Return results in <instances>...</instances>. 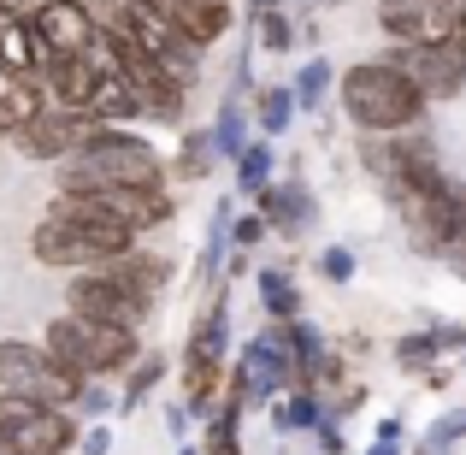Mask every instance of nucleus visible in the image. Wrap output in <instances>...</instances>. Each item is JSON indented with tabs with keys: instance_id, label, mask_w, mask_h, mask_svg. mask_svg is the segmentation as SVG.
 I'll list each match as a JSON object with an SVG mask.
<instances>
[{
	"instance_id": "1",
	"label": "nucleus",
	"mask_w": 466,
	"mask_h": 455,
	"mask_svg": "<svg viewBox=\"0 0 466 455\" xmlns=\"http://www.w3.org/2000/svg\"><path fill=\"white\" fill-rule=\"evenodd\" d=\"M337 107L360 137H401V130H420L431 101L420 95V83L396 66V59H354L337 78Z\"/></svg>"
},
{
	"instance_id": "2",
	"label": "nucleus",
	"mask_w": 466,
	"mask_h": 455,
	"mask_svg": "<svg viewBox=\"0 0 466 455\" xmlns=\"http://www.w3.org/2000/svg\"><path fill=\"white\" fill-rule=\"evenodd\" d=\"M59 190H159L166 160L130 125H95L77 154L59 160Z\"/></svg>"
},
{
	"instance_id": "3",
	"label": "nucleus",
	"mask_w": 466,
	"mask_h": 455,
	"mask_svg": "<svg viewBox=\"0 0 466 455\" xmlns=\"http://www.w3.org/2000/svg\"><path fill=\"white\" fill-rule=\"evenodd\" d=\"M142 331H125V326H101V319H83V314H59L47 319L42 343L54 349L59 367H71L77 378H113V373H130V361L142 355Z\"/></svg>"
},
{
	"instance_id": "4",
	"label": "nucleus",
	"mask_w": 466,
	"mask_h": 455,
	"mask_svg": "<svg viewBox=\"0 0 466 455\" xmlns=\"http://www.w3.org/2000/svg\"><path fill=\"white\" fill-rule=\"evenodd\" d=\"M83 385H89V378H77L71 367H59L47 343L0 337V390L30 397V402H47V408H77Z\"/></svg>"
},
{
	"instance_id": "5",
	"label": "nucleus",
	"mask_w": 466,
	"mask_h": 455,
	"mask_svg": "<svg viewBox=\"0 0 466 455\" xmlns=\"http://www.w3.org/2000/svg\"><path fill=\"white\" fill-rule=\"evenodd\" d=\"M130 243H137L130 231L77 225V219H54V213H42V225L30 231L35 266H54V273H89V266H106L113 254H125Z\"/></svg>"
},
{
	"instance_id": "6",
	"label": "nucleus",
	"mask_w": 466,
	"mask_h": 455,
	"mask_svg": "<svg viewBox=\"0 0 466 455\" xmlns=\"http://www.w3.org/2000/svg\"><path fill=\"white\" fill-rule=\"evenodd\" d=\"M390 207H396L401 231H408V249L425 254V261H443V249L455 243V231H461L466 183L443 178V183H431V190H401Z\"/></svg>"
},
{
	"instance_id": "7",
	"label": "nucleus",
	"mask_w": 466,
	"mask_h": 455,
	"mask_svg": "<svg viewBox=\"0 0 466 455\" xmlns=\"http://www.w3.org/2000/svg\"><path fill=\"white\" fill-rule=\"evenodd\" d=\"M77 414L0 390V455H66L77 444Z\"/></svg>"
},
{
	"instance_id": "8",
	"label": "nucleus",
	"mask_w": 466,
	"mask_h": 455,
	"mask_svg": "<svg viewBox=\"0 0 466 455\" xmlns=\"http://www.w3.org/2000/svg\"><path fill=\"white\" fill-rule=\"evenodd\" d=\"M113 30H125L130 42L142 47V54L159 59V66L171 71V78H183V83L201 78V54H207V47H201V42H189V36H183L177 24L166 18V12H154L148 0H125V6L113 12Z\"/></svg>"
},
{
	"instance_id": "9",
	"label": "nucleus",
	"mask_w": 466,
	"mask_h": 455,
	"mask_svg": "<svg viewBox=\"0 0 466 455\" xmlns=\"http://www.w3.org/2000/svg\"><path fill=\"white\" fill-rule=\"evenodd\" d=\"M66 307L83 319H101V326H125V331H142L154 314V302L142 290H130L125 278H113L106 266H89V273H71V290H66Z\"/></svg>"
},
{
	"instance_id": "10",
	"label": "nucleus",
	"mask_w": 466,
	"mask_h": 455,
	"mask_svg": "<svg viewBox=\"0 0 466 455\" xmlns=\"http://www.w3.org/2000/svg\"><path fill=\"white\" fill-rule=\"evenodd\" d=\"M384 59H396V66L420 83V95L431 107L466 95V42L461 36H449V42H390Z\"/></svg>"
},
{
	"instance_id": "11",
	"label": "nucleus",
	"mask_w": 466,
	"mask_h": 455,
	"mask_svg": "<svg viewBox=\"0 0 466 455\" xmlns=\"http://www.w3.org/2000/svg\"><path fill=\"white\" fill-rule=\"evenodd\" d=\"M106 30H113V24H106ZM113 59H118V78H125L130 89L142 95L148 119H159V125H183V101H189V83L171 78L159 59H148L125 30H113Z\"/></svg>"
},
{
	"instance_id": "12",
	"label": "nucleus",
	"mask_w": 466,
	"mask_h": 455,
	"mask_svg": "<svg viewBox=\"0 0 466 455\" xmlns=\"http://www.w3.org/2000/svg\"><path fill=\"white\" fill-rule=\"evenodd\" d=\"M461 0H378V30L390 42H449L461 36Z\"/></svg>"
},
{
	"instance_id": "13",
	"label": "nucleus",
	"mask_w": 466,
	"mask_h": 455,
	"mask_svg": "<svg viewBox=\"0 0 466 455\" xmlns=\"http://www.w3.org/2000/svg\"><path fill=\"white\" fill-rule=\"evenodd\" d=\"M89 130H95L89 113H71V107H42V113H35L12 142H18V154L35 160V166H59L66 154H77L83 142H89Z\"/></svg>"
},
{
	"instance_id": "14",
	"label": "nucleus",
	"mask_w": 466,
	"mask_h": 455,
	"mask_svg": "<svg viewBox=\"0 0 466 455\" xmlns=\"http://www.w3.org/2000/svg\"><path fill=\"white\" fill-rule=\"evenodd\" d=\"M30 24H35L47 54H89V42L101 36V18L83 12L77 0H42V6L30 12Z\"/></svg>"
},
{
	"instance_id": "15",
	"label": "nucleus",
	"mask_w": 466,
	"mask_h": 455,
	"mask_svg": "<svg viewBox=\"0 0 466 455\" xmlns=\"http://www.w3.org/2000/svg\"><path fill=\"white\" fill-rule=\"evenodd\" d=\"M254 207H260V219L278 231V237H289V243L308 237L313 219H319V202H313V190H308L301 178H289V183H278V178H272L260 195H254Z\"/></svg>"
},
{
	"instance_id": "16",
	"label": "nucleus",
	"mask_w": 466,
	"mask_h": 455,
	"mask_svg": "<svg viewBox=\"0 0 466 455\" xmlns=\"http://www.w3.org/2000/svg\"><path fill=\"white\" fill-rule=\"evenodd\" d=\"M35 78H42L47 107H71V113H83L89 95H95V83H101V71L89 66V54H42Z\"/></svg>"
},
{
	"instance_id": "17",
	"label": "nucleus",
	"mask_w": 466,
	"mask_h": 455,
	"mask_svg": "<svg viewBox=\"0 0 466 455\" xmlns=\"http://www.w3.org/2000/svg\"><path fill=\"white\" fill-rule=\"evenodd\" d=\"M148 6L166 12V18L177 24L189 42H201V47L225 42L230 24H237V6H230V0H148Z\"/></svg>"
},
{
	"instance_id": "18",
	"label": "nucleus",
	"mask_w": 466,
	"mask_h": 455,
	"mask_svg": "<svg viewBox=\"0 0 466 455\" xmlns=\"http://www.w3.org/2000/svg\"><path fill=\"white\" fill-rule=\"evenodd\" d=\"M42 107H47V95L35 71H0V137H18Z\"/></svg>"
},
{
	"instance_id": "19",
	"label": "nucleus",
	"mask_w": 466,
	"mask_h": 455,
	"mask_svg": "<svg viewBox=\"0 0 466 455\" xmlns=\"http://www.w3.org/2000/svg\"><path fill=\"white\" fill-rule=\"evenodd\" d=\"M83 113H89L95 125H137V119H148V107H142V95L113 71V78L95 83V95H89V107H83Z\"/></svg>"
},
{
	"instance_id": "20",
	"label": "nucleus",
	"mask_w": 466,
	"mask_h": 455,
	"mask_svg": "<svg viewBox=\"0 0 466 455\" xmlns=\"http://www.w3.org/2000/svg\"><path fill=\"white\" fill-rule=\"evenodd\" d=\"M266 414H272L278 438H301V432H313V426L330 414V402L319 397V390H284L278 402H266Z\"/></svg>"
},
{
	"instance_id": "21",
	"label": "nucleus",
	"mask_w": 466,
	"mask_h": 455,
	"mask_svg": "<svg viewBox=\"0 0 466 455\" xmlns=\"http://www.w3.org/2000/svg\"><path fill=\"white\" fill-rule=\"evenodd\" d=\"M42 36L24 12H0V71H35L42 66Z\"/></svg>"
},
{
	"instance_id": "22",
	"label": "nucleus",
	"mask_w": 466,
	"mask_h": 455,
	"mask_svg": "<svg viewBox=\"0 0 466 455\" xmlns=\"http://www.w3.org/2000/svg\"><path fill=\"white\" fill-rule=\"evenodd\" d=\"M106 273H113V278H125L130 290H142L148 302H154L159 290L171 284V261H166V254H148V249H137V243H130L125 254H113V261H106Z\"/></svg>"
},
{
	"instance_id": "23",
	"label": "nucleus",
	"mask_w": 466,
	"mask_h": 455,
	"mask_svg": "<svg viewBox=\"0 0 466 455\" xmlns=\"http://www.w3.org/2000/svg\"><path fill=\"white\" fill-rule=\"evenodd\" d=\"M230 290H225V278L213 284V302H207V314L189 326V349H201V355H218V361H230Z\"/></svg>"
},
{
	"instance_id": "24",
	"label": "nucleus",
	"mask_w": 466,
	"mask_h": 455,
	"mask_svg": "<svg viewBox=\"0 0 466 455\" xmlns=\"http://www.w3.org/2000/svg\"><path fill=\"white\" fill-rule=\"evenodd\" d=\"M230 171H237V195H248V202H254V195L272 183V171H278V149H272V137H248V149L230 160Z\"/></svg>"
},
{
	"instance_id": "25",
	"label": "nucleus",
	"mask_w": 466,
	"mask_h": 455,
	"mask_svg": "<svg viewBox=\"0 0 466 455\" xmlns=\"http://www.w3.org/2000/svg\"><path fill=\"white\" fill-rule=\"evenodd\" d=\"M254 125H260V137H284L289 125H296V89L289 83H266V89H254Z\"/></svg>"
},
{
	"instance_id": "26",
	"label": "nucleus",
	"mask_w": 466,
	"mask_h": 455,
	"mask_svg": "<svg viewBox=\"0 0 466 455\" xmlns=\"http://www.w3.org/2000/svg\"><path fill=\"white\" fill-rule=\"evenodd\" d=\"M254 290H260L266 319H296L301 314V284H296V273H284V266H260Z\"/></svg>"
},
{
	"instance_id": "27",
	"label": "nucleus",
	"mask_w": 466,
	"mask_h": 455,
	"mask_svg": "<svg viewBox=\"0 0 466 455\" xmlns=\"http://www.w3.org/2000/svg\"><path fill=\"white\" fill-rule=\"evenodd\" d=\"M207 130H213V149H218V160L230 166V160L248 149V107H242V95H225V107H218V119H213Z\"/></svg>"
},
{
	"instance_id": "28",
	"label": "nucleus",
	"mask_w": 466,
	"mask_h": 455,
	"mask_svg": "<svg viewBox=\"0 0 466 455\" xmlns=\"http://www.w3.org/2000/svg\"><path fill=\"white\" fill-rule=\"evenodd\" d=\"M390 361H396V367H401L408 378H425L431 367H443L449 355L437 349V331L425 326V331H408V337H396V349H390Z\"/></svg>"
},
{
	"instance_id": "29",
	"label": "nucleus",
	"mask_w": 466,
	"mask_h": 455,
	"mask_svg": "<svg viewBox=\"0 0 466 455\" xmlns=\"http://www.w3.org/2000/svg\"><path fill=\"white\" fill-rule=\"evenodd\" d=\"M159 378H166V355H137V361H130L125 390H118V408H125V414H137L142 402L154 397V385H159Z\"/></svg>"
},
{
	"instance_id": "30",
	"label": "nucleus",
	"mask_w": 466,
	"mask_h": 455,
	"mask_svg": "<svg viewBox=\"0 0 466 455\" xmlns=\"http://www.w3.org/2000/svg\"><path fill=\"white\" fill-rule=\"evenodd\" d=\"M330 83H337V71H330V59H308V66L289 78V89H296V113H319L330 95Z\"/></svg>"
},
{
	"instance_id": "31",
	"label": "nucleus",
	"mask_w": 466,
	"mask_h": 455,
	"mask_svg": "<svg viewBox=\"0 0 466 455\" xmlns=\"http://www.w3.org/2000/svg\"><path fill=\"white\" fill-rule=\"evenodd\" d=\"M461 438H466V408H449V414H437V420L425 426V438L413 444V455H455Z\"/></svg>"
},
{
	"instance_id": "32",
	"label": "nucleus",
	"mask_w": 466,
	"mask_h": 455,
	"mask_svg": "<svg viewBox=\"0 0 466 455\" xmlns=\"http://www.w3.org/2000/svg\"><path fill=\"white\" fill-rule=\"evenodd\" d=\"M218 166V149H213V130H183V149H177V178H207Z\"/></svg>"
},
{
	"instance_id": "33",
	"label": "nucleus",
	"mask_w": 466,
	"mask_h": 455,
	"mask_svg": "<svg viewBox=\"0 0 466 455\" xmlns=\"http://www.w3.org/2000/svg\"><path fill=\"white\" fill-rule=\"evenodd\" d=\"M254 42H260L266 54H289V47H296V18H289L284 6H266L260 18H254Z\"/></svg>"
},
{
	"instance_id": "34",
	"label": "nucleus",
	"mask_w": 466,
	"mask_h": 455,
	"mask_svg": "<svg viewBox=\"0 0 466 455\" xmlns=\"http://www.w3.org/2000/svg\"><path fill=\"white\" fill-rule=\"evenodd\" d=\"M266 237H272V225L260 219V207H254V213H230V249L248 254V249H260Z\"/></svg>"
},
{
	"instance_id": "35",
	"label": "nucleus",
	"mask_w": 466,
	"mask_h": 455,
	"mask_svg": "<svg viewBox=\"0 0 466 455\" xmlns=\"http://www.w3.org/2000/svg\"><path fill=\"white\" fill-rule=\"evenodd\" d=\"M354 273H360V261H354V249H342V243H330V249H319V278H325V284H349Z\"/></svg>"
},
{
	"instance_id": "36",
	"label": "nucleus",
	"mask_w": 466,
	"mask_h": 455,
	"mask_svg": "<svg viewBox=\"0 0 466 455\" xmlns=\"http://www.w3.org/2000/svg\"><path fill=\"white\" fill-rule=\"evenodd\" d=\"M366 455H408V426L396 420V414H384L372 432V444H366Z\"/></svg>"
},
{
	"instance_id": "37",
	"label": "nucleus",
	"mask_w": 466,
	"mask_h": 455,
	"mask_svg": "<svg viewBox=\"0 0 466 455\" xmlns=\"http://www.w3.org/2000/svg\"><path fill=\"white\" fill-rule=\"evenodd\" d=\"M313 444H319V455H349V438H342V420H337V414H325V420L313 426Z\"/></svg>"
},
{
	"instance_id": "38",
	"label": "nucleus",
	"mask_w": 466,
	"mask_h": 455,
	"mask_svg": "<svg viewBox=\"0 0 466 455\" xmlns=\"http://www.w3.org/2000/svg\"><path fill=\"white\" fill-rule=\"evenodd\" d=\"M431 331H437V349L461 361V349H466V326L461 319H431Z\"/></svg>"
},
{
	"instance_id": "39",
	"label": "nucleus",
	"mask_w": 466,
	"mask_h": 455,
	"mask_svg": "<svg viewBox=\"0 0 466 455\" xmlns=\"http://www.w3.org/2000/svg\"><path fill=\"white\" fill-rule=\"evenodd\" d=\"M77 408H83V414H95V420H106V408H113V397H106V390H101V378H89V385H83Z\"/></svg>"
},
{
	"instance_id": "40",
	"label": "nucleus",
	"mask_w": 466,
	"mask_h": 455,
	"mask_svg": "<svg viewBox=\"0 0 466 455\" xmlns=\"http://www.w3.org/2000/svg\"><path fill=\"white\" fill-rule=\"evenodd\" d=\"M83 455H113V426L95 420L89 432H83Z\"/></svg>"
},
{
	"instance_id": "41",
	"label": "nucleus",
	"mask_w": 466,
	"mask_h": 455,
	"mask_svg": "<svg viewBox=\"0 0 466 455\" xmlns=\"http://www.w3.org/2000/svg\"><path fill=\"white\" fill-rule=\"evenodd\" d=\"M166 426H171V438L183 444V438H189V408H183V402H171V408H166Z\"/></svg>"
},
{
	"instance_id": "42",
	"label": "nucleus",
	"mask_w": 466,
	"mask_h": 455,
	"mask_svg": "<svg viewBox=\"0 0 466 455\" xmlns=\"http://www.w3.org/2000/svg\"><path fill=\"white\" fill-rule=\"evenodd\" d=\"M443 266H449L455 278H466V237H455V243L443 249Z\"/></svg>"
},
{
	"instance_id": "43",
	"label": "nucleus",
	"mask_w": 466,
	"mask_h": 455,
	"mask_svg": "<svg viewBox=\"0 0 466 455\" xmlns=\"http://www.w3.org/2000/svg\"><path fill=\"white\" fill-rule=\"evenodd\" d=\"M35 6H42V0H0V12H24V18H30Z\"/></svg>"
},
{
	"instance_id": "44",
	"label": "nucleus",
	"mask_w": 466,
	"mask_h": 455,
	"mask_svg": "<svg viewBox=\"0 0 466 455\" xmlns=\"http://www.w3.org/2000/svg\"><path fill=\"white\" fill-rule=\"evenodd\" d=\"M177 455H201V450H189V444H183V450H177Z\"/></svg>"
},
{
	"instance_id": "45",
	"label": "nucleus",
	"mask_w": 466,
	"mask_h": 455,
	"mask_svg": "<svg viewBox=\"0 0 466 455\" xmlns=\"http://www.w3.org/2000/svg\"><path fill=\"white\" fill-rule=\"evenodd\" d=\"M461 361H466V349H461Z\"/></svg>"
}]
</instances>
